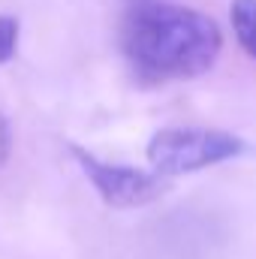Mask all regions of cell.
<instances>
[{"mask_svg": "<svg viewBox=\"0 0 256 259\" xmlns=\"http://www.w3.org/2000/svg\"><path fill=\"white\" fill-rule=\"evenodd\" d=\"M69 151L109 208H139L166 193V175L160 172H145L124 163H106L78 145H72Z\"/></svg>", "mask_w": 256, "mask_h": 259, "instance_id": "cell-3", "label": "cell"}, {"mask_svg": "<svg viewBox=\"0 0 256 259\" xmlns=\"http://www.w3.org/2000/svg\"><path fill=\"white\" fill-rule=\"evenodd\" d=\"M244 151V142L226 130L205 127H166L151 136L148 163L160 175H190Z\"/></svg>", "mask_w": 256, "mask_h": 259, "instance_id": "cell-2", "label": "cell"}, {"mask_svg": "<svg viewBox=\"0 0 256 259\" xmlns=\"http://www.w3.org/2000/svg\"><path fill=\"white\" fill-rule=\"evenodd\" d=\"M15 46H18V21L0 15V64H6L15 55Z\"/></svg>", "mask_w": 256, "mask_h": 259, "instance_id": "cell-5", "label": "cell"}, {"mask_svg": "<svg viewBox=\"0 0 256 259\" xmlns=\"http://www.w3.org/2000/svg\"><path fill=\"white\" fill-rule=\"evenodd\" d=\"M9 151H12V133H9L6 118L0 115V169H3L6 160H9Z\"/></svg>", "mask_w": 256, "mask_h": 259, "instance_id": "cell-6", "label": "cell"}, {"mask_svg": "<svg viewBox=\"0 0 256 259\" xmlns=\"http://www.w3.org/2000/svg\"><path fill=\"white\" fill-rule=\"evenodd\" d=\"M232 30L238 46L256 58V0H235L232 3Z\"/></svg>", "mask_w": 256, "mask_h": 259, "instance_id": "cell-4", "label": "cell"}, {"mask_svg": "<svg viewBox=\"0 0 256 259\" xmlns=\"http://www.w3.org/2000/svg\"><path fill=\"white\" fill-rule=\"evenodd\" d=\"M223 36L214 18L181 3H139L124 15L121 49L130 66L151 81H181L208 72Z\"/></svg>", "mask_w": 256, "mask_h": 259, "instance_id": "cell-1", "label": "cell"}]
</instances>
